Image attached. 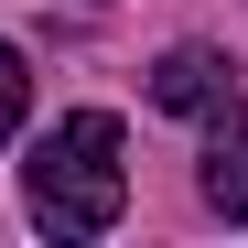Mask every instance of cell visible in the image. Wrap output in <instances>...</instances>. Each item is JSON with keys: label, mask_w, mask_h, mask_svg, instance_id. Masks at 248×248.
Instances as JSON below:
<instances>
[{"label": "cell", "mask_w": 248, "mask_h": 248, "mask_svg": "<svg viewBox=\"0 0 248 248\" xmlns=\"http://www.w3.org/2000/svg\"><path fill=\"white\" fill-rule=\"evenodd\" d=\"M22 97H32V76H22V54H11V44H0V140L22 130Z\"/></svg>", "instance_id": "277c9868"}, {"label": "cell", "mask_w": 248, "mask_h": 248, "mask_svg": "<svg viewBox=\"0 0 248 248\" xmlns=\"http://www.w3.org/2000/svg\"><path fill=\"white\" fill-rule=\"evenodd\" d=\"M22 205H32V227H44V237H108L119 205H130V173H119V119H108V108L54 119V130L32 140V162H22Z\"/></svg>", "instance_id": "6da1fadb"}, {"label": "cell", "mask_w": 248, "mask_h": 248, "mask_svg": "<svg viewBox=\"0 0 248 248\" xmlns=\"http://www.w3.org/2000/svg\"><path fill=\"white\" fill-rule=\"evenodd\" d=\"M205 205L248 216V97H216V130H205Z\"/></svg>", "instance_id": "7a4b0ae2"}, {"label": "cell", "mask_w": 248, "mask_h": 248, "mask_svg": "<svg viewBox=\"0 0 248 248\" xmlns=\"http://www.w3.org/2000/svg\"><path fill=\"white\" fill-rule=\"evenodd\" d=\"M227 97V54H205V44H173L151 65V108H173V119H194V108H216Z\"/></svg>", "instance_id": "3957f363"}]
</instances>
